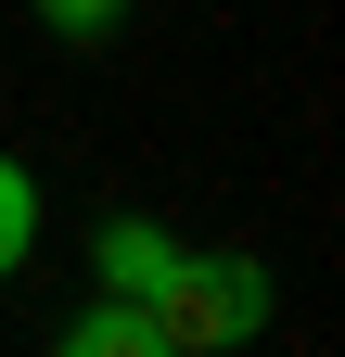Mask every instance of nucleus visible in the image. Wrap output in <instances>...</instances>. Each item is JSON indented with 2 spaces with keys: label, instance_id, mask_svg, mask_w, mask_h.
<instances>
[{
  "label": "nucleus",
  "instance_id": "obj_3",
  "mask_svg": "<svg viewBox=\"0 0 345 357\" xmlns=\"http://www.w3.org/2000/svg\"><path fill=\"white\" fill-rule=\"evenodd\" d=\"M64 357H166V332H154L141 294H103V306H77V319H64Z\"/></svg>",
  "mask_w": 345,
  "mask_h": 357
},
{
  "label": "nucleus",
  "instance_id": "obj_5",
  "mask_svg": "<svg viewBox=\"0 0 345 357\" xmlns=\"http://www.w3.org/2000/svg\"><path fill=\"white\" fill-rule=\"evenodd\" d=\"M115 13H128V0H38L52 38H115Z\"/></svg>",
  "mask_w": 345,
  "mask_h": 357
},
{
  "label": "nucleus",
  "instance_id": "obj_2",
  "mask_svg": "<svg viewBox=\"0 0 345 357\" xmlns=\"http://www.w3.org/2000/svg\"><path fill=\"white\" fill-rule=\"evenodd\" d=\"M179 255H192V243H179V230H154V217H103V243H90L103 294H141V306L179 281Z\"/></svg>",
  "mask_w": 345,
  "mask_h": 357
},
{
  "label": "nucleus",
  "instance_id": "obj_1",
  "mask_svg": "<svg viewBox=\"0 0 345 357\" xmlns=\"http://www.w3.org/2000/svg\"><path fill=\"white\" fill-rule=\"evenodd\" d=\"M166 344H256L269 332V268L256 255H179V281L154 294Z\"/></svg>",
  "mask_w": 345,
  "mask_h": 357
},
{
  "label": "nucleus",
  "instance_id": "obj_4",
  "mask_svg": "<svg viewBox=\"0 0 345 357\" xmlns=\"http://www.w3.org/2000/svg\"><path fill=\"white\" fill-rule=\"evenodd\" d=\"M26 255H38V178H26L13 153H0V281H13Z\"/></svg>",
  "mask_w": 345,
  "mask_h": 357
}]
</instances>
